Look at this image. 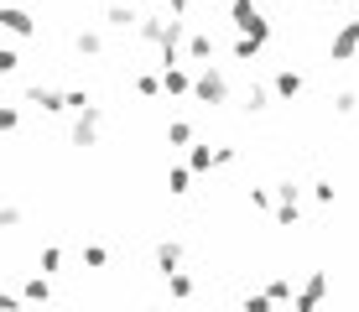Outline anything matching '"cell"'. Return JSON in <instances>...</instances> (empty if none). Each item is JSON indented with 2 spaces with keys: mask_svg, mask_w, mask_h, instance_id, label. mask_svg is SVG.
<instances>
[{
  "mask_svg": "<svg viewBox=\"0 0 359 312\" xmlns=\"http://www.w3.org/2000/svg\"><path fill=\"white\" fill-rule=\"evenodd\" d=\"M57 260H63V255H57V245H47L42 250V271H57Z\"/></svg>",
  "mask_w": 359,
  "mask_h": 312,
  "instance_id": "cell-11",
  "label": "cell"
},
{
  "mask_svg": "<svg viewBox=\"0 0 359 312\" xmlns=\"http://www.w3.org/2000/svg\"><path fill=\"white\" fill-rule=\"evenodd\" d=\"M318 297H323V276H313V281H307V292L297 297V312H313V307H318Z\"/></svg>",
  "mask_w": 359,
  "mask_h": 312,
  "instance_id": "cell-5",
  "label": "cell"
},
{
  "mask_svg": "<svg viewBox=\"0 0 359 312\" xmlns=\"http://www.w3.org/2000/svg\"><path fill=\"white\" fill-rule=\"evenodd\" d=\"M83 266H104V250H99V245H83Z\"/></svg>",
  "mask_w": 359,
  "mask_h": 312,
  "instance_id": "cell-10",
  "label": "cell"
},
{
  "mask_svg": "<svg viewBox=\"0 0 359 312\" xmlns=\"http://www.w3.org/2000/svg\"><path fill=\"white\" fill-rule=\"evenodd\" d=\"M6 27L16 32V36H27V32H32V16H27L21 6H6Z\"/></svg>",
  "mask_w": 359,
  "mask_h": 312,
  "instance_id": "cell-6",
  "label": "cell"
},
{
  "mask_svg": "<svg viewBox=\"0 0 359 312\" xmlns=\"http://www.w3.org/2000/svg\"><path fill=\"white\" fill-rule=\"evenodd\" d=\"M297 89H302V79H297L292 68H281V73H276V94H281V99H297Z\"/></svg>",
  "mask_w": 359,
  "mask_h": 312,
  "instance_id": "cell-7",
  "label": "cell"
},
{
  "mask_svg": "<svg viewBox=\"0 0 359 312\" xmlns=\"http://www.w3.org/2000/svg\"><path fill=\"white\" fill-rule=\"evenodd\" d=\"M167 286H172V297H188V292H193V276H188V271H172Z\"/></svg>",
  "mask_w": 359,
  "mask_h": 312,
  "instance_id": "cell-9",
  "label": "cell"
},
{
  "mask_svg": "<svg viewBox=\"0 0 359 312\" xmlns=\"http://www.w3.org/2000/svg\"><path fill=\"white\" fill-rule=\"evenodd\" d=\"M234 27H240L245 36H255V42H266V36H271V27L261 21V11H255L250 0H234Z\"/></svg>",
  "mask_w": 359,
  "mask_h": 312,
  "instance_id": "cell-1",
  "label": "cell"
},
{
  "mask_svg": "<svg viewBox=\"0 0 359 312\" xmlns=\"http://www.w3.org/2000/svg\"><path fill=\"white\" fill-rule=\"evenodd\" d=\"M162 89H167V94H182V89H188V73H182L177 62H167V73H162Z\"/></svg>",
  "mask_w": 359,
  "mask_h": 312,
  "instance_id": "cell-3",
  "label": "cell"
},
{
  "mask_svg": "<svg viewBox=\"0 0 359 312\" xmlns=\"http://www.w3.org/2000/svg\"><path fill=\"white\" fill-rule=\"evenodd\" d=\"M245 312H271V302L266 297H245Z\"/></svg>",
  "mask_w": 359,
  "mask_h": 312,
  "instance_id": "cell-12",
  "label": "cell"
},
{
  "mask_svg": "<svg viewBox=\"0 0 359 312\" xmlns=\"http://www.w3.org/2000/svg\"><path fill=\"white\" fill-rule=\"evenodd\" d=\"M198 99H224V79H219V73H203V79H198Z\"/></svg>",
  "mask_w": 359,
  "mask_h": 312,
  "instance_id": "cell-4",
  "label": "cell"
},
{
  "mask_svg": "<svg viewBox=\"0 0 359 312\" xmlns=\"http://www.w3.org/2000/svg\"><path fill=\"white\" fill-rule=\"evenodd\" d=\"M188 57H193V62H208V57H214V42H208V36H193V42H188Z\"/></svg>",
  "mask_w": 359,
  "mask_h": 312,
  "instance_id": "cell-8",
  "label": "cell"
},
{
  "mask_svg": "<svg viewBox=\"0 0 359 312\" xmlns=\"http://www.w3.org/2000/svg\"><path fill=\"white\" fill-rule=\"evenodd\" d=\"M354 47H359V21H344V32L333 36V62H344Z\"/></svg>",
  "mask_w": 359,
  "mask_h": 312,
  "instance_id": "cell-2",
  "label": "cell"
}]
</instances>
